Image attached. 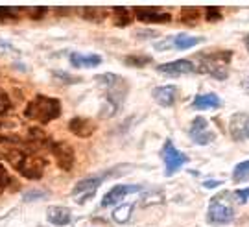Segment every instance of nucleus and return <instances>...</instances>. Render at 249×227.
Segmentation results:
<instances>
[{
	"label": "nucleus",
	"mask_w": 249,
	"mask_h": 227,
	"mask_svg": "<svg viewBox=\"0 0 249 227\" xmlns=\"http://www.w3.org/2000/svg\"><path fill=\"white\" fill-rule=\"evenodd\" d=\"M6 159H8L9 165L13 166L22 177H26V179L37 181V179H41L43 174H45L46 161L43 157L36 155V153L13 148L6 151Z\"/></svg>",
	"instance_id": "nucleus-1"
},
{
	"label": "nucleus",
	"mask_w": 249,
	"mask_h": 227,
	"mask_svg": "<svg viewBox=\"0 0 249 227\" xmlns=\"http://www.w3.org/2000/svg\"><path fill=\"white\" fill-rule=\"evenodd\" d=\"M61 114V102L53 96L37 95L24 109V116L37 124H50Z\"/></svg>",
	"instance_id": "nucleus-2"
},
{
	"label": "nucleus",
	"mask_w": 249,
	"mask_h": 227,
	"mask_svg": "<svg viewBox=\"0 0 249 227\" xmlns=\"http://www.w3.org/2000/svg\"><path fill=\"white\" fill-rule=\"evenodd\" d=\"M234 218V209H232L231 203L227 201H220V198L216 196L207 210V222L214 224V226H225V224H231Z\"/></svg>",
	"instance_id": "nucleus-3"
},
{
	"label": "nucleus",
	"mask_w": 249,
	"mask_h": 227,
	"mask_svg": "<svg viewBox=\"0 0 249 227\" xmlns=\"http://www.w3.org/2000/svg\"><path fill=\"white\" fill-rule=\"evenodd\" d=\"M162 163H164V170L166 175H174L181 166H185L188 163V157L185 153H181L172 140H166L162 146Z\"/></svg>",
	"instance_id": "nucleus-4"
},
{
	"label": "nucleus",
	"mask_w": 249,
	"mask_h": 227,
	"mask_svg": "<svg viewBox=\"0 0 249 227\" xmlns=\"http://www.w3.org/2000/svg\"><path fill=\"white\" fill-rule=\"evenodd\" d=\"M205 37H194V35L188 34H178V35H170L166 37L162 43H155V50H170V48H176V50H188V48H194L199 43H203Z\"/></svg>",
	"instance_id": "nucleus-5"
},
{
	"label": "nucleus",
	"mask_w": 249,
	"mask_h": 227,
	"mask_svg": "<svg viewBox=\"0 0 249 227\" xmlns=\"http://www.w3.org/2000/svg\"><path fill=\"white\" fill-rule=\"evenodd\" d=\"M188 135H190V139L194 140L196 144H199V146H207V144H211V142L216 139V133H214L213 128L209 126V122L205 120L203 116H196V118L190 122Z\"/></svg>",
	"instance_id": "nucleus-6"
},
{
	"label": "nucleus",
	"mask_w": 249,
	"mask_h": 227,
	"mask_svg": "<svg viewBox=\"0 0 249 227\" xmlns=\"http://www.w3.org/2000/svg\"><path fill=\"white\" fill-rule=\"evenodd\" d=\"M102 181H104V177H100V175L81 179V181H78V183L74 185V189H72V198L78 200V203H85V201L90 200V198L96 194Z\"/></svg>",
	"instance_id": "nucleus-7"
},
{
	"label": "nucleus",
	"mask_w": 249,
	"mask_h": 227,
	"mask_svg": "<svg viewBox=\"0 0 249 227\" xmlns=\"http://www.w3.org/2000/svg\"><path fill=\"white\" fill-rule=\"evenodd\" d=\"M50 151H52L53 159L57 161L61 170H65V172L72 170V166L76 163V153L69 142H53Z\"/></svg>",
	"instance_id": "nucleus-8"
},
{
	"label": "nucleus",
	"mask_w": 249,
	"mask_h": 227,
	"mask_svg": "<svg viewBox=\"0 0 249 227\" xmlns=\"http://www.w3.org/2000/svg\"><path fill=\"white\" fill-rule=\"evenodd\" d=\"M229 135L236 142L249 140V114L248 113H234L229 120Z\"/></svg>",
	"instance_id": "nucleus-9"
},
{
	"label": "nucleus",
	"mask_w": 249,
	"mask_h": 227,
	"mask_svg": "<svg viewBox=\"0 0 249 227\" xmlns=\"http://www.w3.org/2000/svg\"><path fill=\"white\" fill-rule=\"evenodd\" d=\"M194 70H196V65L192 61H188V59L162 63V65L157 67V72L164 74V76H187V74H192Z\"/></svg>",
	"instance_id": "nucleus-10"
},
{
	"label": "nucleus",
	"mask_w": 249,
	"mask_h": 227,
	"mask_svg": "<svg viewBox=\"0 0 249 227\" xmlns=\"http://www.w3.org/2000/svg\"><path fill=\"white\" fill-rule=\"evenodd\" d=\"M139 190H141V187H137V185H116L104 196L102 207H111V205H116V203H122L125 196L139 192Z\"/></svg>",
	"instance_id": "nucleus-11"
},
{
	"label": "nucleus",
	"mask_w": 249,
	"mask_h": 227,
	"mask_svg": "<svg viewBox=\"0 0 249 227\" xmlns=\"http://www.w3.org/2000/svg\"><path fill=\"white\" fill-rule=\"evenodd\" d=\"M69 130L72 135L80 137V139H87L90 137L94 131H96V124L89 120V118H83V116H76L69 122Z\"/></svg>",
	"instance_id": "nucleus-12"
},
{
	"label": "nucleus",
	"mask_w": 249,
	"mask_h": 227,
	"mask_svg": "<svg viewBox=\"0 0 249 227\" xmlns=\"http://www.w3.org/2000/svg\"><path fill=\"white\" fill-rule=\"evenodd\" d=\"M135 17L142 22H168L170 13L162 11L159 8H135Z\"/></svg>",
	"instance_id": "nucleus-13"
},
{
	"label": "nucleus",
	"mask_w": 249,
	"mask_h": 227,
	"mask_svg": "<svg viewBox=\"0 0 249 227\" xmlns=\"http://www.w3.org/2000/svg\"><path fill=\"white\" fill-rule=\"evenodd\" d=\"M153 98L155 102L162 107H172L178 100V87L176 85H164V87H157L153 89Z\"/></svg>",
	"instance_id": "nucleus-14"
},
{
	"label": "nucleus",
	"mask_w": 249,
	"mask_h": 227,
	"mask_svg": "<svg viewBox=\"0 0 249 227\" xmlns=\"http://www.w3.org/2000/svg\"><path fill=\"white\" fill-rule=\"evenodd\" d=\"M102 63L98 54H71V65L74 69H92Z\"/></svg>",
	"instance_id": "nucleus-15"
},
{
	"label": "nucleus",
	"mask_w": 249,
	"mask_h": 227,
	"mask_svg": "<svg viewBox=\"0 0 249 227\" xmlns=\"http://www.w3.org/2000/svg\"><path fill=\"white\" fill-rule=\"evenodd\" d=\"M46 218L52 226L65 227L72 222V212L67 207H50L46 212Z\"/></svg>",
	"instance_id": "nucleus-16"
},
{
	"label": "nucleus",
	"mask_w": 249,
	"mask_h": 227,
	"mask_svg": "<svg viewBox=\"0 0 249 227\" xmlns=\"http://www.w3.org/2000/svg\"><path fill=\"white\" fill-rule=\"evenodd\" d=\"M222 105V100L214 93H207V95H197L192 102V107L197 111H207V109H218Z\"/></svg>",
	"instance_id": "nucleus-17"
},
{
	"label": "nucleus",
	"mask_w": 249,
	"mask_h": 227,
	"mask_svg": "<svg viewBox=\"0 0 249 227\" xmlns=\"http://www.w3.org/2000/svg\"><path fill=\"white\" fill-rule=\"evenodd\" d=\"M133 210H135V203H122V205L115 207V210L111 212V218L116 224H127L129 218H131V214H133Z\"/></svg>",
	"instance_id": "nucleus-18"
},
{
	"label": "nucleus",
	"mask_w": 249,
	"mask_h": 227,
	"mask_svg": "<svg viewBox=\"0 0 249 227\" xmlns=\"http://www.w3.org/2000/svg\"><path fill=\"white\" fill-rule=\"evenodd\" d=\"M135 17V9H129V8H115L113 9V22H115V26H120L124 28L127 26Z\"/></svg>",
	"instance_id": "nucleus-19"
},
{
	"label": "nucleus",
	"mask_w": 249,
	"mask_h": 227,
	"mask_svg": "<svg viewBox=\"0 0 249 227\" xmlns=\"http://www.w3.org/2000/svg\"><path fill=\"white\" fill-rule=\"evenodd\" d=\"M83 17L90 20V22H102L107 17V9L106 8H83Z\"/></svg>",
	"instance_id": "nucleus-20"
},
{
	"label": "nucleus",
	"mask_w": 249,
	"mask_h": 227,
	"mask_svg": "<svg viewBox=\"0 0 249 227\" xmlns=\"http://www.w3.org/2000/svg\"><path fill=\"white\" fill-rule=\"evenodd\" d=\"M249 179V161H242L238 165L234 166V170H232V181H236V183H242V181H246Z\"/></svg>",
	"instance_id": "nucleus-21"
},
{
	"label": "nucleus",
	"mask_w": 249,
	"mask_h": 227,
	"mask_svg": "<svg viewBox=\"0 0 249 227\" xmlns=\"http://www.w3.org/2000/svg\"><path fill=\"white\" fill-rule=\"evenodd\" d=\"M125 63L127 65H133V67H144V65L151 63V57H148V56H127Z\"/></svg>",
	"instance_id": "nucleus-22"
},
{
	"label": "nucleus",
	"mask_w": 249,
	"mask_h": 227,
	"mask_svg": "<svg viewBox=\"0 0 249 227\" xmlns=\"http://www.w3.org/2000/svg\"><path fill=\"white\" fill-rule=\"evenodd\" d=\"M9 183H11V175H9V172L4 168V165H0V194L8 189Z\"/></svg>",
	"instance_id": "nucleus-23"
},
{
	"label": "nucleus",
	"mask_w": 249,
	"mask_h": 227,
	"mask_svg": "<svg viewBox=\"0 0 249 227\" xmlns=\"http://www.w3.org/2000/svg\"><path fill=\"white\" fill-rule=\"evenodd\" d=\"M197 17H199L197 9H183V11L179 13V20H183V22H192V20H197Z\"/></svg>",
	"instance_id": "nucleus-24"
},
{
	"label": "nucleus",
	"mask_w": 249,
	"mask_h": 227,
	"mask_svg": "<svg viewBox=\"0 0 249 227\" xmlns=\"http://www.w3.org/2000/svg\"><path fill=\"white\" fill-rule=\"evenodd\" d=\"M9 109H11V100L4 91H0V116L9 113Z\"/></svg>",
	"instance_id": "nucleus-25"
},
{
	"label": "nucleus",
	"mask_w": 249,
	"mask_h": 227,
	"mask_svg": "<svg viewBox=\"0 0 249 227\" xmlns=\"http://www.w3.org/2000/svg\"><path fill=\"white\" fill-rule=\"evenodd\" d=\"M13 19H18V9L0 8V20H13Z\"/></svg>",
	"instance_id": "nucleus-26"
},
{
	"label": "nucleus",
	"mask_w": 249,
	"mask_h": 227,
	"mask_svg": "<svg viewBox=\"0 0 249 227\" xmlns=\"http://www.w3.org/2000/svg\"><path fill=\"white\" fill-rule=\"evenodd\" d=\"M205 17H207V20H220L222 19V11H220V8H207Z\"/></svg>",
	"instance_id": "nucleus-27"
},
{
	"label": "nucleus",
	"mask_w": 249,
	"mask_h": 227,
	"mask_svg": "<svg viewBox=\"0 0 249 227\" xmlns=\"http://www.w3.org/2000/svg\"><path fill=\"white\" fill-rule=\"evenodd\" d=\"M48 196V192H39V190H32V192H26L24 194V201H37V200H43V198H46Z\"/></svg>",
	"instance_id": "nucleus-28"
},
{
	"label": "nucleus",
	"mask_w": 249,
	"mask_h": 227,
	"mask_svg": "<svg viewBox=\"0 0 249 227\" xmlns=\"http://www.w3.org/2000/svg\"><path fill=\"white\" fill-rule=\"evenodd\" d=\"M238 203H248L249 200V189H240V190H236V192L232 194Z\"/></svg>",
	"instance_id": "nucleus-29"
},
{
	"label": "nucleus",
	"mask_w": 249,
	"mask_h": 227,
	"mask_svg": "<svg viewBox=\"0 0 249 227\" xmlns=\"http://www.w3.org/2000/svg\"><path fill=\"white\" fill-rule=\"evenodd\" d=\"M17 126L13 122H6V120H0V133H4L6 135V131H11V130H15Z\"/></svg>",
	"instance_id": "nucleus-30"
},
{
	"label": "nucleus",
	"mask_w": 249,
	"mask_h": 227,
	"mask_svg": "<svg viewBox=\"0 0 249 227\" xmlns=\"http://www.w3.org/2000/svg\"><path fill=\"white\" fill-rule=\"evenodd\" d=\"M220 181H205L203 187H207V189H213V187H220Z\"/></svg>",
	"instance_id": "nucleus-31"
},
{
	"label": "nucleus",
	"mask_w": 249,
	"mask_h": 227,
	"mask_svg": "<svg viewBox=\"0 0 249 227\" xmlns=\"http://www.w3.org/2000/svg\"><path fill=\"white\" fill-rule=\"evenodd\" d=\"M242 89L249 95V76L248 78H244V81H242Z\"/></svg>",
	"instance_id": "nucleus-32"
},
{
	"label": "nucleus",
	"mask_w": 249,
	"mask_h": 227,
	"mask_svg": "<svg viewBox=\"0 0 249 227\" xmlns=\"http://www.w3.org/2000/svg\"><path fill=\"white\" fill-rule=\"evenodd\" d=\"M246 48H248V52H249V34H248V37H246Z\"/></svg>",
	"instance_id": "nucleus-33"
},
{
	"label": "nucleus",
	"mask_w": 249,
	"mask_h": 227,
	"mask_svg": "<svg viewBox=\"0 0 249 227\" xmlns=\"http://www.w3.org/2000/svg\"><path fill=\"white\" fill-rule=\"evenodd\" d=\"M0 157H2V153H0Z\"/></svg>",
	"instance_id": "nucleus-34"
}]
</instances>
